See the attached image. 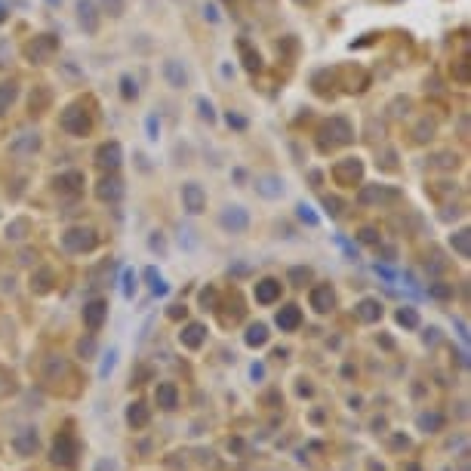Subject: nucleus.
<instances>
[{
    "mask_svg": "<svg viewBox=\"0 0 471 471\" xmlns=\"http://www.w3.org/2000/svg\"><path fill=\"white\" fill-rule=\"evenodd\" d=\"M74 456H77V443H74V438H68V434H62L53 447V459L62 462V465H71Z\"/></svg>",
    "mask_w": 471,
    "mask_h": 471,
    "instance_id": "f257e3e1",
    "label": "nucleus"
},
{
    "mask_svg": "<svg viewBox=\"0 0 471 471\" xmlns=\"http://www.w3.org/2000/svg\"><path fill=\"white\" fill-rule=\"evenodd\" d=\"M16 447H18V453H31V450L37 447V434L28 431L25 438H16Z\"/></svg>",
    "mask_w": 471,
    "mask_h": 471,
    "instance_id": "f03ea898",
    "label": "nucleus"
},
{
    "mask_svg": "<svg viewBox=\"0 0 471 471\" xmlns=\"http://www.w3.org/2000/svg\"><path fill=\"white\" fill-rule=\"evenodd\" d=\"M126 419L133 422V425H145V422H148V413H145V410H139V404H136V410H129V413H126Z\"/></svg>",
    "mask_w": 471,
    "mask_h": 471,
    "instance_id": "7ed1b4c3",
    "label": "nucleus"
},
{
    "mask_svg": "<svg viewBox=\"0 0 471 471\" xmlns=\"http://www.w3.org/2000/svg\"><path fill=\"white\" fill-rule=\"evenodd\" d=\"M161 401H163V406H166V410H173V406H175V391H173L170 385H166V388H161Z\"/></svg>",
    "mask_w": 471,
    "mask_h": 471,
    "instance_id": "20e7f679",
    "label": "nucleus"
},
{
    "mask_svg": "<svg viewBox=\"0 0 471 471\" xmlns=\"http://www.w3.org/2000/svg\"><path fill=\"white\" fill-rule=\"evenodd\" d=\"M96 471H114V462H108V459H102L99 465H96Z\"/></svg>",
    "mask_w": 471,
    "mask_h": 471,
    "instance_id": "39448f33",
    "label": "nucleus"
}]
</instances>
